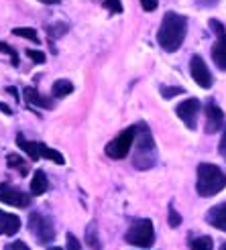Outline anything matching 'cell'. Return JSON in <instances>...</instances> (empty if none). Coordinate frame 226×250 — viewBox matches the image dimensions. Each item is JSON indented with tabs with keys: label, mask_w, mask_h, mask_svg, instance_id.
Masks as SVG:
<instances>
[{
	"label": "cell",
	"mask_w": 226,
	"mask_h": 250,
	"mask_svg": "<svg viewBox=\"0 0 226 250\" xmlns=\"http://www.w3.org/2000/svg\"><path fill=\"white\" fill-rule=\"evenodd\" d=\"M185 33H187V21L181 15H178V12H167L157 31V43L163 51L173 53L181 47Z\"/></svg>",
	"instance_id": "1"
},
{
	"label": "cell",
	"mask_w": 226,
	"mask_h": 250,
	"mask_svg": "<svg viewBox=\"0 0 226 250\" xmlns=\"http://www.w3.org/2000/svg\"><path fill=\"white\" fill-rule=\"evenodd\" d=\"M226 187V173L212 163H202L198 167L196 191L200 197H214Z\"/></svg>",
	"instance_id": "2"
},
{
	"label": "cell",
	"mask_w": 226,
	"mask_h": 250,
	"mask_svg": "<svg viewBox=\"0 0 226 250\" xmlns=\"http://www.w3.org/2000/svg\"><path fill=\"white\" fill-rule=\"evenodd\" d=\"M136 128V155H135V167L136 169H151L157 163V157H155V141H153V134H151L149 126L145 122L135 124Z\"/></svg>",
	"instance_id": "3"
},
{
	"label": "cell",
	"mask_w": 226,
	"mask_h": 250,
	"mask_svg": "<svg viewBox=\"0 0 226 250\" xmlns=\"http://www.w3.org/2000/svg\"><path fill=\"white\" fill-rule=\"evenodd\" d=\"M124 240L136 248H151L155 244V230L151 220H135L124 234Z\"/></svg>",
	"instance_id": "4"
},
{
	"label": "cell",
	"mask_w": 226,
	"mask_h": 250,
	"mask_svg": "<svg viewBox=\"0 0 226 250\" xmlns=\"http://www.w3.org/2000/svg\"><path fill=\"white\" fill-rule=\"evenodd\" d=\"M29 230L33 232V236L39 244H49L55 238V228H53L51 218L39 214V211H33L29 216Z\"/></svg>",
	"instance_id": "5"
},
{
	"label": "cell",
	"mask_w": 226,
	"mask_h": 250,
	"mask_svg": "<svg viewBox=\"0 0 226 250\" xmlns=\"http://www.w3.org/2000/svg\"><path fill=\"white\" fill-rule=\"evenodd\" d=\"M135 139H136V128H135V126L118 132L116 139L110 141V143L106 145V155H108L110 159H124V157L129 155L131 146L135 145Z\"/></svg>",
	"instance_id": "6"
},
{
	"label": "cell",
	"mask_w": 226,
	"mask_h": 250,
	"mask_svg": "<svg viewBox=\"0 0 226 250\" xmlns=\"http://www.w3.org/2000/svg\"><path fill=\"white\" fill-rule=\"evenodd\" d=\"M210 27L216 35V43L212 47V59H214V63L218 69L226 71V29L222 27V22L212 19L210 21Z\"/></svg>",
	"instance_id": "7"
},
{
	"label": "cell",
	"mask_w": 226,
	"mask_h": 250,
	"mask_svg": "<svg viewBox=\"0 0 226 250\" xmlns=\"http://www.w3.org/2000/svg\"><path fill=\"white\" fill-rule=\"evenodd\" d=\"M0 202L15 206V208H29L31 206V195L23 193L17 187H12L8 183H0Z\"/></svg>",
	"instance_id": "8"
},
{
	"label": "cell",
	"mask_w": 226,
	"mask_h": 250,
	"mask_svg": "<svg viewBox=\"0 0 226 250\" xmlns=\"http://www.w3.org/2000/svg\"><path fill=\"white\" fill-rule=\"evenodd\" d=\"M175 114H178L183 124L187 128H196V124H198V114H200V100L196 98H187L183 100L181 104H178V108H175Z\"/></svg>",
	"instance_id": "9"
},
{
	"label": "cell",
	"mask_w": 226,
	"mask_h": 250,
	"mask_svg": "<svg viewBox=\"0 0 226 250\" xmlns=\"http://www.w3.org/2000/svg\"><path fill=\"white\" fill-rule=\"evenodd\" d=\"M190 73H192V80L200 85V87H208L212 85V73L206 65V61L200 57V55H194L192 61H190Z\"/></svg>",
	"instance_id": "10"
},
{
	"label": "cell",
	"mask_w": 226,
	"mask_h": 250,
	"mask_svg": "<svg viewBox=\"0 0 226 250\" xmlns=\"http://www.w3.org/2000/svg\"><path fill=\"white\" fill-rule=\"evenodd\" d=\"M224 126V112L218 108L214 100H210L206 104V132L214 134Z\"/></svg>",
	"instance_id": "11"
},
{
	"label": "cell",
	"mask_w": 226,
	"mask_h": 250,
	"mask_svg": "<svg viewBox=\"0 0 226 250\" xmlns=\"http://www.w3.org/2000/svg\"><path fill=\"white\" fill-rule=\"evenodd\" d=\"M19 230H21V218L0 209V236L2 234L12 236V234H17Z\"/></svg>",
	"instance_id": "12"
},
{
	"label": "cell",
	"mask_w": 226,
	"mask_h": 250,
	"mask_svg": "<svg viewBox=\"0 0 226 250\" xmlns=\"http://www.w3.org/2000/svg\"><path fill=\"white\" fill-rule=\"evenodd\" d=\"M206 222L210 224V226H214L216 230L226 232V202L212 208L208 211V216H206Z\"/></svg>",
	"instance_id": "13"
},
{
	"label": "cell",
	"mask_w": 226,
	"mask_h": 250,
	"mask_svg": "<svg viewBox=\"0 0 226 250\" xmlns=\"http://www.w3.org/2000/svg\"><path fill=\"white\" fill-rule=\"evenodd\" d=\"M24 100H27L29 104L39 106V108H45V110H51V108H53V100L47 98V96H41L39 92L35 90V87H27V90H24Z\"/></svg>",
	"instance_id": "14"
},
{
	"label": "cell",
	"mask_w": 226,
	"mask_h": 250,
	"mask_svg": "<svg viewBox=\"0 0 226 250\" xmlns=\"http://www.w3.org/2000/svg\"><path fill=\"white\" fill-rule=\"evenodd\" d=\"M49 189V181H47V175L43 169H37L33 173V179H31V193L33 195H43Z\"/></svg>",
	"instance_id": "15"
},
{
	"label": "cell",
	"mask_w": 226,
	"mask_h": 250,
	"mask_svg": "<svg viewBox=\"0 0 226 250\" xmlns=\"http://www.w3.org/2000/svg\"><path fill=\"white\" fill-rule=\"evenodd\" d=\"M17 145H19V148H21V151H24V153H27V157H29L31 161L41 159V155H39V143L27 141V139H24L23 134H17Z\"/></svg>",
	"instance_id": "16"
},
{
	"label": "cell",
	"mask_w": 226,
	"mask_h": 250,
	"mask_svg": "<svg viewBox=\"0 0 226 250\" xmlns=\"http://www.w3.org/2000/svg\"><path fill=\"white\" fill-rule=\"evenodd\" d=\"M51 92H53V98H68L73 92V83L68 80H57L51 87Z\"/></svg>",
	"instance_id": "17"
},
{
	"label": "cell",
	"mask_w": 226,
	"mask_h": 250,
	"mask_svg": "<svg viewBox=\"0 0 226 250\" xmlns=\"http://www.w3.org/2000/svg\"><path fill=\"white\" fill-rule=\"evenodd\" d=\"M86 242L94 250H102V242H100V238H98V226L96 224H90V226L86 228Z\"/></svg>",
	"instance_id": "18"
},
{
	"label": "cell",
	"mask_w": 226,
	"mask_h": 250,
	"mask_svg": "<svg viewBox=\"0 0 226 250\" xmlns=\"http://www.w3.org/2000/svg\"><path fill=\"white\" fill-rule=\"evenodd\" d=\"M39 155H41V159H49V161H53V163H57V165H64L66 163L64 155L53 151V148L45 146V145H41V143H39Z\"/></svg>",
	"instance_id": "19"
},
{
	"label": "cell",
	"mask_w": 226,
	"mask_h": 250,
	"mask_svg": "<svg viewBox=\"0 0 226 250\" xmlns=\"http://www.w3.org/2000/svg\"><path fill=\"white\" fill-rule=\"evenodd\" d=\"M190 248L192 250H214V242H212L210 236H196L190 240Z\"/></svg>",
	"instance_id": "20"
},
{
	"label": "cell",
	"mask_w": 226,
	"mask_h": 250,
	"mask_svg": "<svg viewBox=\"0 0 226 250\" xmlns=\"http://www.w3.org/2000/svg\"><path fill=\"white\" fill-rule=\"evenodd\" d=\"M6 163H8V167L19 169L21 175H29V171H27V163H24L21 157H17V155H8V157H6Z\"/></svg>",
	"instance_id": "21"
},
{
	"label": "cell",
	"mask_w": 226,
	"mask_h": 250,
	"mask_svg": "<svg viewBox=\"0 0 226 250\" xmlns=\"http://www.w3.org/2000/svg\"><path fill=\"white\" fill-rule=\"evenodd\" d=\"M0 53H6L8 57H10V63L12 65H19V55H17V51H15V49H12L10 45H6L4 41H0Z\"/></svg>",
	"instance_id": "22"
},
{
	"label": "cell",
	"mask_w": 226,
	"mask_h": 250,
	"mask_svg": "<svg viewBox=\"0 0 226 250\" xmlns=\"http://www.w3.org/2000/svg\"><path fill=\"white\" fill-rule=\"evenodd\" d=\"M102 6L108 12H112V15H120L122 12V2L120 0H102Z\"/></svg>",
	"instance_id": "23"
},
{
	"label": "cell",
	"mask_w": 226,
	"mask_h": 250,
	"mask_svg": "<svg viewBox=\"0 0 226 250\" xmlns=\"http://www.w3.org/2000/svg\"><path fill=\"white\" fill-rule=\"evenodd\" d=\"M12 33H15L17 37H23V39H31L33 43L39 41V37H37V31L35 29H15Z\"/></svg>",
	"instance_id": "24"
},
{
	"label": "cell",
	"mask_w": 226,
	"mask_h": 250,
	"mask_svg": "<svg viewBox=\"0 0 226 250\" xmlns=\"http://www.w3.org/2000/svg\"><path fill=\"white\" fill-rule=\"evenodd\" d=\"M185 90L183 87H167V85H161V96L165 98V100H169V98H173V96H180V94H183Z\"/></svg>",
	"instance_id": "25"
},
{
	"label": "cell",
	"mask_w": 226,
	"mask_h": 250,
	"mask_svg": "<svg viewBox=\"0 0 226 250\" xmlns=\"http://www.w3.org/2000/svg\"><path fill=\"white\" fill-rule=\"evenodd\" d=\"M27 57L33 59L35 63H45V61H47L45 53L43 51H35V49H27Z\"/></svg>",
	"instance_id": "26"
},
{
	"label": "cell",
	"mask_w": 226,
	"mask_h": 250,
	"mask_svg": "<svg viewBox=\"0 0 226 250\" xmlns=\"http://www.w3.org/2000/svg\"><path fill=\"white\" fill-rule=\"evenodd\" d=\"M180 224H181V216H180L178 211H175V208L171 206V208H169V226H171V228H178Z\"/></svg>",
	"instance_id": "27"
},
{
	"label": "cell",
	"mask_w": 226,
	"mask_h": 250,
	"mask_svg": "<svg viewBox=\"0 0 226 250\" xmlns=\"http://www.w3.org/2000/svg\"><path fill=\"white\" fill-rule=\"evenodd\" d=\"M66 240H68V250H80L82 248V244H80V240L75 238V236L69 232L68 236H66Z\"/></svg>",
	"instance_id": "28"
},
{
	"label": "cell",
	"mask_w": 226,
	"mask_h": 250,
	"mask_svg": "<svg viewBox=\"0 0 226 250\" xmlns=\"http://www.w3.org/2000/svg\"><path fill=\"white\" fill-rule=\"evenodd\" d=\"M4 250H31L27 244H24L23 240H15V242H10L4 246Z\"/></svg>",
	"instance_id": "29"
},
{
	"label": "cell",
	"mask_w": 226,
	"mask_h": 250,
	"mask_svg": "<svg viewBox=\"0 0 226 250\" xmlns=\"http://www.w3.org/2000/svg\"><path fill=\"white\" fill-rule=\"evenodd\" d=\"M139 2H141L143 10H147V12H153V10L157 8V4H159V0H139Z\"/></svg>",
	"instance_id": "30"
},
{
	"label": "cell",
	"mask_w": 226,
	"mask_h": 250,
	"mask_svg": "<svg viewBox=\"0 0 226 250\" xmlns=\"http://www.w3.org/2000/svg\"><path fill=\"white\" fill-rule=\"evenodd\" d=\"M218 151H220V155H224V157H226V126H224L222 141H220V145H218Z\"/></svg>",
	"instance_id": "31"
},
{
	"label": "cell",
	"mask_w": 226,
	"mask_h": 250,
	"mask_svg": "<svg viewBox=\"0 0 226 250\" xmlns=\"http://www.w3.org/2000/svg\"><path fill=\"white\" fill-rule=\"evenodd\" d=\"M0 112H4V114H12V110L6 104H2V102H0Z\"/></svg>",
	"instance_id": "32"
},
{
	"label": "cell",
	"mask_w": 226,
	"mask_h": 250,
	"mask_svg": "<svg viewBox=\"0 0 226 250\" xmlns=\"http://www.w3.org/2000/svg\"><path fill=\"white\" fill-rule=\"evenodd\" d=\"M6 92H8L12 98H15V100H19V94H17V90H15V87H6Z\"/></svg>",
	"instance_id": "33"
},
{
	"label": "cell",
	"mask_w": 226,
	"mask_h": 250,
	"mask_svg": "<svg viewBox=\"0 0 226 250\" xmlns=\"http://www.w3.org/2000/svg\"><path fill=\"white\" fill-rule=\"evenodd\" d=\"M39 2H45V4H57L59 0H39Z\"/></svg>",
	"instance_id": "34"
},
{
	"label": "cell",
	"mask_w": 226,
	"mask_h": 250,
	"mask_svg": "<svg viewBox=\"0 0 226 250\" xmlns=\"http://www.w3.org/2000/svg\"><path fill=\"white\" fill-rule=\"evenodd\" d=\"M220 250H226V242H224V244H222V246H220Z\"/></svg>",
	"instance_id": "35"
},
{
	"label": "cell",
	"mask_w": 226,
	"mask_h": 250,
	"mask_svg": "<svg viewBox=\"0 0 226 250\" xmlns=\"http://www.w3.org/2000/svg\"><path fill=\"white\" fill-rule=\"evenodd\" d=\"M49 250H61V248H57V246H53V248H49Z\"/></svg>",
	"instance_id": "36"
}]
</instances>
